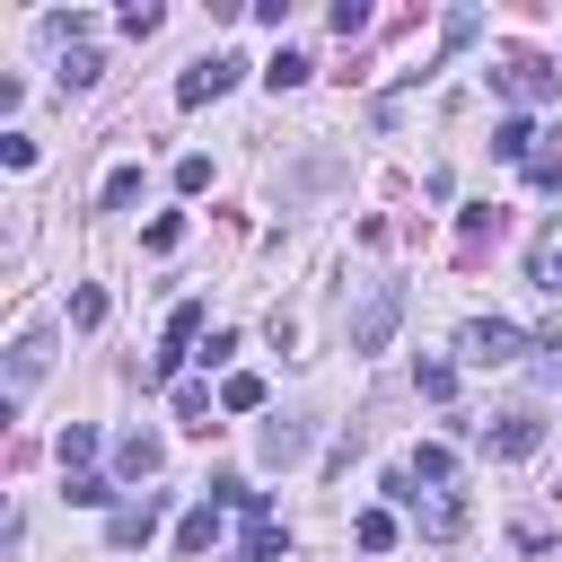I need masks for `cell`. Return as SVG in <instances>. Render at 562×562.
Listing matches in <instances>:
<instances>
[{"label": "cell", "instance_id": "obj_23", "mask_svg": "<svg viewBox=\"0 0 562 562\" xmlns=\"http://www.w3.org/2000/svg\"><path fill=\"white\" fill-rule=\"evenodd\" d=\"M97 70H105V61H97L88 44H70V61H61V88H97Z\"/></svg>", "mask_w": 562, "mask_h": 562}, {"label": "cell", "instance_id": "obj_21", "mask_svg": "<svg viewBox=\"0 0 562 562\" xmlns=\"http://www.w3.org/2000/svg\"><path fill=\"white\" fill-rule=\"evenodd\" d=\"M413 386H422L430 404H448V395H457V369H448V360H422V369H413Z\"/></svg>", "mask_w": 562, "mask_h": 562}, {"label": "cell", "instance_id": "obj_24", "mask_svg": "<svg viewBox=\"0 0 562 562\" xmlns=\"http://www.w3.org/2000/svg\"><path fill=\"white\" fill-rule=\"evenodd\" d=\"M299 79H307V61H299V53H290V44H281V53H272V61H263V88H299Z\"/></svg>", "mask_w": 562, "mask_h": 562}, {"label": "cell", "instance_id": "obj_22", "mask_svg": "<svg viewBox=\"0 0 562 562\" xmlns=\"http://www.w3.org/2000/svg\"><path fill=\"white\" fill-rule=\"evenodd\" d=\"M176 422L184 430H211V386H176Z\"/></svg>", "mask_w": 562, "mask_h": 562}, {"label": "cell", "instance_id": "obj_3", "mask_svg": "<svg viewBox=\"0 0 562 562\" xmlns=\"http://www.w3.org/2000/svg\"><path fill=\"white\" fill-rule=\"evenodd\" d=\"M395 316H404V290H395V281H378V290H369V299L351 307V351H386Z\"/></svg>", "mask_w": 562, "mask_h": 562}, {"label": "cell", "instance_id": "obj_7", "mask_svg": "<svg viewBox=\"0 0 562 562\" xmlns=\"http://www.w3.org/2000/svg\"><path fill=\"white\" fill-rule=\"evenodd\" d=\"M536 448H544V413H527V404H518V413H501L492 457H536Z\"/></svg>", "mask_w": 562, "mask_h": 562}, {"label": "cell", "instance_id": "obj_33", "mask_svg": "<svg viewBox=\"0 0 562 562\" xmlns=\"http://www.w3.org/2000/svg\"><path fill=\"white\" fill-rule=\"evenodd\" d=\"M536 351H553V360H562V316H553V325L536 334Z\"/></svg>", "mask_w": 562, "mask_h": 562}, {"label": "cell", "instance_id": "obj_16", "mask_svg": "<svg viewBox=\"0 0 562 562\" xmlns=\"http://www.w3.org/2000/svg\"><path fill=\"white\" fill-rule=\"evenodd\" d=\"M53 448H61V474H88V457H97V430H88V422H70Z\"/></svg>", "mask_w": 562, "mask_h": 562}, {"label": "cell", "instance_id": "obj_14", "mask_svg": "<svg viewBox=\"0 0 562 562\" xmlns=\"http://www.w3.org/2000/svg\"><path fill=\"white\" fill-rule=\"evenodd\" d=\"M255 404H263V378L255 369H228L220 378V413H255Z\"/></svg>", "mask_w": 562, "mask_h": 562}, {"label": "cell", "instance_id": "obj_12", "mask_svg": "<svg viewBox=\"0 0 562 562\" xmlns=\"http://www.w3.org/2000/svg\"><path fill=\"white\" fill-rule=\"evenodd\" d=\"M527 281H536V290H562V220L527 246Z\"/></svg>", "mask_w": 562, "mask_h": 562}, {"label": "cell", "instance_id": "obj_1", "mask_svg": "<svg viewBox=\"0 0 562 562\" xmlns=\"http://www.w3.org/2000/svg\"><path fill=\"white\" fill-rule=\"evenodd\" d=\"M386 492H395V509H404L422 536H457V527H465V501H457V492H422V483H413V465H395V474H386Z\"/></svg>", "mask_w": 562, "mask_h": 562}, {"label": "cell", "instance_id": "obj_9", "mask_svg": "<svg viewBox=\"0 0 562 562\" xmlns=\"http://www.w3.org/2000/svg\"><path fill=\"white\" fill-rule=\"evenodd\" d=\"M114 465H123L132 483H149V474L167 465V448H158V430H123V439H114Z\"/></svg>", "mask_w": 562, "mask_h": 562}, {"label": "cell", "instance_id": "obj_27", "mask_svg": "<svg viewBox=\"0 0 562 562\" xmlns=\"http://www.w3.org/2000/svg\"><path fill=\"white\" fill-rule=\"evenodd\" d=\"M70 501H79V509H105L114 483H105V474H70Z\"/></svg>", "mask_w": 562, "mask_h": 562}, {"label": "cell", "instance_id": "obj_28", "mask_svg": "<svg viewBox=\"0 0 562 562\" xmlns=\"http://www.w3.org/2000/svg\"><path fill=\"white\" fill-rule=\"evenodd\" d=\"M158 18H167L158 0H132V9H123V35H158Z\"/></svg>", "mask_w": 562, "mask_h": 562}, {"label": "cell", "instance_id": "obj_15", "mask_svg": "<svg viewBox=\"0 0 562 562\" xmlns=\"http://www.w3.org/2000/svg\"><path fill=\"white\" fill-rule=\"evenodd\" d=\"M351 544H360V553H386V544H395V509H360V518H351Z\"/></svg>", "mask_w": 562, "mask_h": 562}, {"label": "cell", "instance_id": "obj_19", "mask_svg": "<svg viewBox=\"0 0 562 562\" xmlns=\"http://www.w3.org/2000/svg\"><path fill=\"white\" fill-rule=\"evenodd\" d=\"M457 237H465V255H474V246H483V237H501V211H492V202H474V211H465V220H457Z\"/></svg>", "mask_w": 562, "mask_h": 562}, {"label": "cell", "instance_id": "obj_26", "mask_svg": "<svg viewBox=\"0 0 562 562\" xmlns=\"http://www.w3.org/2000/svg\"><path fill=\"white\" fill-rule=\"evenodd\" d=\"M70 325H105V290H97V281L70 290Z\"/></svg>", "mask_w": 562, "mask_h": 562}, {"label": "cell", "instance_id": "obj_25", "mask_svg": "<svg viewBox=\"0 0 562 562\" xmlns=\"http://www.w3.org/2000/svg\"><path fill=\"white\" fill-rule=\"evenodd\" d=\"M132 202H140V167H114L105 176V211H132Z\"/></svg>", "mask_w": 562, "mask_h": 562}, {"label": "cell", "instance_id": "obj_8", "mask_svg": "<svg viewBox=\"0 0 562 562\" xmlns=\"http://www.w3.org/2000/svg\"><path fill=\"white\" fill-rule=\"evenodd\" d=\"M158 509H167V492H140V501H123V509L105 518V536H114V544H149V527H158Z\"/></svg>", "mask_w": 562, "mask_h": 562}, {"label": "cell", "instance_id": "obj_4", "mask_svg": "<svg viewBox=\"0 0 562 562\" xmlns=\"http://www.w3.org/2000/svg\"><path fill=\"white\" fill-rule=\"evenodd\" d=\"M237 70H246V61H228V53L193 61V70L176 79V105H211V97H228V88H237Z\"/></svg>", "mask_w": 562, "mask_h": 562}, {"label": "cell", "instance_id": "obj_32", "mask_svg": "<svg viewBox=\"0 0 562 562\" xmlns=\"http://www.w3.org/2000/svg\"><path fill=\"white\" fill-rule=\"evenodd\" d=\"M527 184L536 193H562V158H527Z\"/></svg>", "mask_w": 562, "mask_h": 562}, {"label": "cell", "instance_id": "obj_31", "mask_svg": "<svg viewBox=\"0 0 562 562\" xmlns=\"http://www.w3.org/2000/svg\"><path fill=\"white\" fill-rule=\"evenodd\" d=\"M228 351H237V334H228V325H211V342H202V351H193V360H202V369H220V360H228Z\"/></svg>", "mask_w": 562, "mask_h": 562}, {"label": "cell", "instance_id": "obj_6", "mask_svg": "<svg viewBox=\"0 0 562 562\" xmlns=\"http://www.w3.org/2000/svg\"><path fill=\"white\" fill-rule=\"evenodd\" d=\"M281 553H290V527H281V518L263 509V492H255V501H246V562H281Z\"/></svg>", "mask_w": 562, "mask_h": 562}, {"label": "cell", "instance_id": "obj_11", "mask_svg": "<svg viewBox=\"0 0 562 562\" xmlns=\"http://www.w3.org/2000/svg\"><path fill=\"white\" fill-rule=\"evenodd\" d=\"M44 360H53V342H44V334H26V342L9 351V404H18V395H26L35 378H44Z\"/></svg>", "mask_w": 562, "mask_h": 562}, {"label": "cell", "instance_id": "obj_10", "mask_svg": "<svg viewBox=\"0 0 562 562\" xmlns=\"http://www.w3.org/2000/svg\"><path fill=\"white\" fill-rule=\"evenodd\" d=\"M211 544H220V501H193L176 518V553H211Z\"/></svg>", "mask_w": 562, "mask_h": 562}, {"label": "cell", "instance_id": "obj_13", "mask_svg": "<svg viewBox=\"0 0 562 562\" xmlns=\"http://www.w3.org/2000/svg\"><path fill=\"white\" fill-rule=\"evenodd\" d=\"M492 149H501L509 167H527V158H536V123H527V114H501V123H492Z\"/></svg>", "mask_w": 562, "mask_h": 562}, {"label": "cell", "instance_id": "obj_5", "mask_svg": "<svg viewBox=\"0 0 562 562\" xmlns=\"http://www.w3.org/2000/svg\"><path fill=\"white\" fill-rule=\"evenodd\" d=\"M492 79H501V97H527V105H544V97H562V79H553V70H544L536 53H509V61L492 70Z\"/></svg>", "mask_w": 562, "mask_h": 562}, {"label": "cell", "instance_id": "obj_20", "mask_svg": "<svg viewBox=\"0 0 562 562\" xmlns=\"http://www.w3.org/2000/svg\"><path fill=\"white\" fill-rule=\"evenodd\" d=\"M140 246H149V255H176V246H184V220H176V211H158V220L140 228Z\"/></svg>", "mask_w": 562, "mask_h": 562}, {"label": "cell", "instance_id": "obj_2", "mask_svg": "<svg viewBox=\"0 0 562 562\" xmlns=\"http://www.w3.org/2000/svg\"><path fill=\"white\" fill-rule=\"evenodd\" d=\"M457 351H465L474 369H509V360L527 351V334H518L509 316H465V325H457Z\"/></svg>", "mask_w": 562, "mask_h": 562}, {"label": "cell", "instance_id": "obj_17", "mask_svg": "<svg viewBox=\"0 0 562 562\" xmlns=\"http://www.w3.org/2000/svg\"><path fill=\"white\" fill-rule=\"evenodd\" d=\"M299 448H307V430H299V422H272V430H263V465H290Z\"/></svg>", "mask_w": 562, "mask_h": 562}, {"label": "cell", "instance_id": "obj_18", "mask_svg": "<svg viewBox=\"0 0 562 562\" xmlns=\"http://www.w3.org/2000/svg\"><path fill=\"white\" fill-rule=\"evenodd\" d=\"M448 474H457V457H448V448H413V483L448 492Z\"/></svg>", "mask_w": 562, "mask_h": 562}, {"label": "cell", "instance_id": "obj_30", "mask_svg": "<svg viewBox=\"0 0 562 562\" xmlns=\"http://www.w3.org/2000/svg\"><path fill=\"white\" fill-rule=\"evenodd\" d=\"M211 184V158H176V193H202Z\"/></svg>", "mask_w": 562, "mask_h": 562}, {"label": "cell", "instance_id": "obj_29", "mask_svg": "<svg viewBox=\"0 0 562 562\" xmlns=\"http://www.w3.org/2000/svg\"><path fill=\"white\" fill-rule=\"evenodd\" d=\"M369 26V0H334V35H360Z\"/></svg>", "mask_w": 562, "mask_h": 562}]
</instances>
